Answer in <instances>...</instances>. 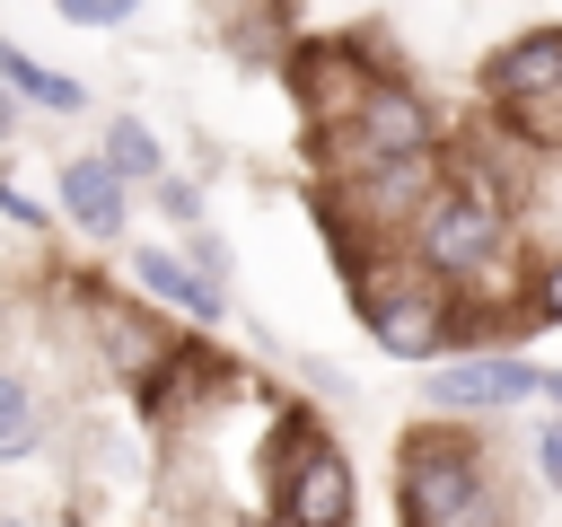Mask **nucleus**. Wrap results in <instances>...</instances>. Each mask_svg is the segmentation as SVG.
<instances>
[{
  "instance_id": "obj_17",
  "label": "nucleus",
  "mask_w": 562,
  "mask_h": 527,
  "mask_svg": "<svg viewBox=\"0 0 562 527\" xmlns=\"http://www.w3.org/2000/svg\"><path fill=\"white\" fill-rule=\"evenodd\" d=\"M544 395H553V422H562V369H544Z\"/></svg>"
},
{
  "instance_id": "obj_14",
  "label": "nucleus",
  "mask_w": 562,
  "mask_h": 527,
  "mask_svg": "<svg viewBox=\"0 0 562 527\" xmlns=\"http://www.w3.org/2000/svg\"><path fill=\"white\" fill-rule=\"evenodd\" d=\"M536 466H544V483L562 492V422H544V430H536Z\"/></svg>"
},
{
  "instance_id": "obj_3",
  "label": "nucleus",
  "mask_w": 562,
  "mask_h": 527,
  "mask_svg": "<svg viewBox=\"0 0 562 527\" xmlns=\"http://www.w3.org/2000/svg\"><path fill=\"white\" fill-rule=\"evenodd\" d=\"M492 255H501V220L483 193H439L422 211V264L430 272H483Z\"/></svg>"
},
{
  "instance_id": "obj_7",
  "label": "nucleus",
  "mask_w": 562,
  "mask_h": 527,
  "mask_svg": "<svg viewBox=\"0 0 562 527\" xmlns=\"http://www.w3.org/2000/svg\"><path fill=\"white\" fill-rule=\"evenodd\" d=\"M61 202H70V220L88 237H123V176L105 158H70L61 167Z\"/></svg>"
},
{
  "instance_id": "obj_1",
  "label": "nucleus",
  "mask_w": 562,
  "mask_h": 527,
  "mask_svg": "<svg viewBox=\"0 0 562 527\" xmlns=\"http://www.w3.org/2000/svg\"><path fill=\"white\" fill-rule=\"evenodd\" d=\"M404 518L413 527H492L501 501L483 492V466L465 457V439H413L404 457Z\"/></svg>"
},
{
  "instance_id": "obj_4",
  "label": "nucleus",
  "mask_w": 562,
  "mask_h": 527,
  "mask_svg": "<svg viewBox=\"0 0 562 527\" xmlns=\"http://www.w3.org/2000/svg\"><path fill=\"white\" fill-rule=\"evenodd\" d=\"M544 386V369L509 360V351H483V360H448L439 378H422V395L439 413H501V404H527Z\"/></svg>"
},
{
  "instance_id": "obj_2",
  "label": "nucleus",
  "mask_w": 562,
  "mask_h": 527,
  "mask_svg": "<svg viewBox=\"0 0 562 527\" xmlns=\"http://www.w3.org/2000/svg\"><path fill=\"white\" fill-rule=\"evenodd\" d=\"M422 149H430V114L404 88H360L351 132L334 141V158H351V167H395V158H422Z\"/></svg>"
},
{
  "instance_id": "obj_16",
  "label": "nucleus",
  "mask_w": 562,
  "mask_h": 527,
  "mask_svg": "<svg viewBox=\"0 0 562 527\" xmlns=\"http://www.w3.org/2000/svg\"><path fill=\"white\" fill-rule=\"evenodd\" d=\"M132 9H140V0H97V18H132Z\"/></svg>"
},
{
  "instance_id": "obj_18",
  "label": "nucleus",
  "mask_w": 562,
  "mask_h": 527,
  "mask_svg": "<svg viewBox=\"0 0 562 527\" xmlns=\"http://www.w3.org/2000/svg\"><path fill=\"white\" fill-rule=\"evenodd\" d=\"M0 527H35V518H0Z\"/></svg>"
},
{
  "instance_id": "obj_15",
  "label": "nucleus",
  "mask_w": 562,
  "mask_h": 527,
  "mask_svg": "<svg viewBox=\"0 0 562 527\" xmlns=\"http://www.w3.org/2000/svg\"><path fill=\"white\" fill-rule=\"evenodd\" d=\"M544 316H553V325H562V264H553V272H544Z\"/></svg>"
},
{
  "instance_id": "obj_12",
  "label": "nucleus",
  "mask_w": 562,
  "mask_h": 527,
  "mask_svg": "<svg viewBox=\"0 0 562 527\" xmlns=\"http://www.w3.org/2000/svg\"><path fill=\"white\" fill-rule=\"evenodd\" d=\"M0 457H26V386L0 378Z\"/></svg>"
},
{
  "instance_id": "obj_11",
  "label": "nucleus",
  "mask_w": 562,
  "mask_h": 527,
  "mask_svg": "<svg viewBox=\"0 0 562 527\" xmlns=\"http://www.w3.org/2000/svg\"><path fill=\"white\" fill-rule=\"evenodd\" d=\"M114 176H158V141H149V123H132V114H114L105 123V149H97Z\"/></svg>"
},
{
  "instance_id": "obj_20",
  "label": "nucleus",
  "mask_w": 562,
  "mask_h": 527,
  "mask_svg": "<svg viewBox=\"0 0 562 527\" xmlns=\"http://www.w3.org/2000/svg\"><path fill=\"white\" fill-rule=\"evenodd\" d=\"M0 123H9V105H0Z\"/></svg>"
},
{
  "instance_id": "obj_19",
  "label": "nucleus",
  "mask_w": 562,
  "mask_h": 527,
  "mask_svg": "<svg viewBox=\"0 0 562 527\" xmlns=\"http://www.w3.org/2000/svg\"><path fill=\"white\" fill-rule=\"evenodd\" d=\"M255 527H281V518H255Z\"/></svg>"
},
{
  "instance_id": "obj_6",
  "label": "nucleus",
  "mask_w": 562,
  "mask_h": 527,
  "mask_svg": "<svg viewBox=\"0 0 562 527\" xmlns=\"http://www.w3.org/2000/svg\"><path fill=\"white\" fill-rule=\"evenodd\" d=\"M369 334H378L395 360H430V351H439V334H448V316H439V290H378V307H369Z\"/></svg>"
},
{
  "instance_id": "obj_8",
  "label": "nucleus",
  "mask_w": 562,
  "mask_h": 527,
  "mask_svg": "<svg viewBox=\"0 0 562 527\" xmlns=\"http://www.w3.org/2000/svg\"><path fill=\"white\" fill-rule=\"evenodd\" d=\"M132 272H140V290H149V299L184 307L193 325H211V316H220V281H211V272H193V264H176L167 246H140V255H132Z\"/></svg>"
},
{
  "instance_id": "obj_10",
  "label": "nucleus",
  "mask_w": 562,
  "mask_h": 527,
  "mask_svg": "<svg viewBox=\"0 0 562 527\" xmlns=\"http://www.w3.org/2000/svg\"><path fill=\"white\" fill-rule=\"evenodd\" d=\"M0 79H9L18 97H35L44 114H79V105H88V88H79L70 70H44V61H35V53H18V44H0Z\"/></svg>"
},
{
  "instance_id": "obj_13",
  "label": "nucleus",
  "mask_w": 562,
  "mask_h": 527,
  "mask_svg": "<svg viewBox=\"0 0 562 527\" xmlns=\"http://www.w3.org/2000/svg\"><path fill=\"white\" fill-rule=\"evenodd\" d=\"M158 211H167V220H202V193L176 184V176H158Z\"/></svg>"
},
{
  "instance_id": "obj_9",
  "label": "nucleus",
  "mask_w": 562,
  "mask_h": 527,
  "mask_svg": "<svg viewBox=\"0 0 562 527\" xmlns=\"http://www.w3.org/2000/svg\"><path fill=\"white\" fill-rule=\"evenodd\" d=\"M492 88H501V97H518V105L562 97V35H527V44H509V53L492 61Z\"/></svg>"
},
{
  "instance_id": "obj_5",
  "label": "nucleus",
  "mask_w": 562,
  "mask_h": 527,
  "mask_svg": "<svg viewBox=\"0 0 562 527\" xmlns=\"http://www.w3.org/2000/svg\"><path fill=\"white\" fill-rule=\"evenodd\" d=\"M281 527H351V466L334 448H307L290 492H281Z\"/></svg>"
}]
</instances>
